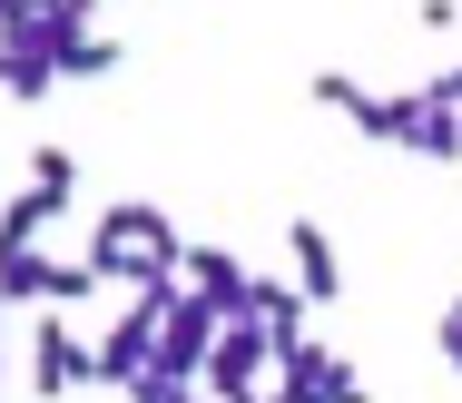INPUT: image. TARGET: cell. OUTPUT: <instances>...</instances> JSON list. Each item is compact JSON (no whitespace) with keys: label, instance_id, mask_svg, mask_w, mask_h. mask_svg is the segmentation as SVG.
Instances as JSON below:
<instances>
[{"label":"cell","instance_id":"2","mask_svg":"<svg viewBox=\"0 0 462 403\" xmlns=\"http://www.w3.org/2000/svg\"><path fill=\"white\" fill-rule=\"evenodd\" d=\"M266 364H276V334H266L256 315H226V325H217V344H207V364H197V384H207L217 403H246Z\"/></svg>","mask_w":462,"mask_h":403},{"label":"cell","instance_id":"19","mask_svg":"<svg viewBox=\"0 0 462 403\" xmlns=\"http://www.w3.org/2000/svg\"><path fill=\"white\" fill-rule=\"evenodd\" d=\"M0 50H10V30H0Z\"/></svg>","mask_w":462,"mask_h":403},{"label":"cell","instance_id":"5","mask_svg":"<svg viewBox=\"0 0 462 403\" xmlns=\"http://www.w3.org/2000/svg\"><path fill=\"white\" fill-rule=\"evenodd\" d=\"M207 344H217V315H207L197 296H168V325H158V354H148V374H168V384H197Z\"/></svg>","mask_w":462,"mask_h":403},{"label":"cell","instance_id":"7","mask_svg":"<svg viewBox=\"0 0 462 403\" xmlns=\"http://www.w3.org/2000/svg\"><path fill=\"white\" fill-rule=\"evenodd\" d=\"M30 384L60 403V394H79V384H98V364H89V344L60 325V315H40V334H30Z\"/></svg>","mask_w":462,"mask_h":403},{"label":"cell","instance_id":"18","mask_svg":"<svg viewBox=\"0 0 462 403\" xmlns=\"http://www.w3.org/2000/svg\"><path fill=\"white\" fill-rule=\"evenodd\" d=\"M40 10H50V0H0V20H10V30H20V20H40Z\"/></svg>","mask_w":462,"mask_h":403},{"label":"cell","instance_id":"1","mask_svg":"<svg viewBox=\"0 0 462 403\" xmlns=\"http://www.w3.org/2000/svg\"><path fill=\"white\" fill-rule=\"evenodd\" d=\"M178 266H187V236L158 216V206H138V197L108 206L89 226V276L98 286H108V276H118V286H168Z\"/></svg>","mask_w":462,"mask_h":403},{"label":"cell","instance_id":"14","mask_svg":"<svg viewBox=\"0 0 462 403\" xmlns=\"http://www.w3.org/2000/svg\"><path fill=\"white\" fill-rule=\"evenodd\" d=\"M118 60H128V50H118V40H79V50H69V60H60V79H108V69H118Z\"/></svg>","mask_w":462,"mask_h":403},{"label":"cell","instance_id":"20","mask_svg":"<svg viewBox=\"0 0 462 403\" xmlns=\"http://www.w3.org/2000/svg\"><path fill=\"white\" fill-rule=\"evenodd\" d=\"M0 315H10V305H0Z\"/></svg>","mask_w":462,"mask_h":403},{"label":"cell","instance_id":"13","mask_svg":"<svg viewBox=\"0 0 462 403\" xmlns=\"http://www.w3.org/2000/svg\"><path fill=\"white\" fill-rule=\"evenodd\" d=\"M30 188H50V197H79V158L50 138V148H30Z\"/></svg>","mask_w":462,"mask_h":403},{"label":"cell","instance_id":"9","mask_svg":"<svg viewBox=\"0 0 462 403\" xmlns=\"http://www.w3.org/2000/svg\"><path fill=\"white\" fill-rule=\"evenodd\" d=\"M178 276H197V305H207L217 325H226V315H246V296H256V276H246L226 246H187V266H178Z\"/></svg>","mask_w":462,"mask_h":403},{"label":"cell","instance_id":"11","mask_svg":"<svg viewBox=\"0 0 462 403\" xmlns=\"http://www.w3.org/2000/svg\"><path fill=\"white\" fill-rule=\"evenodd\" d=\"M413 158H443V168H462V108H443V99H423L413 89V138H403Z\"/></svg>","mask_w":462,"mask_h":403},{"label":"cell","instance_id":"15","mask_svg":"<svg viewBox=\"0 0 462 403\" xmlns=\"http://www.w3.org/2000/svg\"><path fill=\"white\" fill-rule=\"evenodd\" d=\"M128 403H197V394H187V384H168V374H138V384H128Z\"/></svg>","mask_w":462,"mask_h":403},{"label":"cell","instance_id":"3","mask_svg":"<svg viewBox=\"0 0 462 403\" xmlns=\"http://www.w3.org/2000/svg\"><path fill=\"white\" fill-rule=\"evenodd\" d=\"M168 296H178V286H138V305L108 325V344L89 354V364H98V384H138V374H148V354H158V325H168Z\"/></svg>","mask_w":462,"mask_h":403},{"label":"cell","instance_id":"10","mask_svg":"<svg viewBox=\"0 0 462 403\" xmlns=\"http://www.w3.org/2000/svg\"><path fill=\"white\" fill-rule=\"evenodd\" d=\"M69 206H79V197H50V188H20V197L0 206V246H40V236H50V226L69 216Z\"/></svg>","mask_w":462,"mask_h":403},{"label":"cell","instance_id":"16","mask_svg":"<svg viewBox=\"0 0 462 403\" xmlns=\"http://www.w3.org/2000/svg\"><path fill=\"white\" fill-rule=\"evenodd\" d=\"M433 344H443V364L462 374V305H443V325H433Z\"/></svg>","mask_w":462,"mask_h":403},{"label":"cell","instance_id":"4","mask_svg":"<svg viewBox=\"0 0 462 403\" xmlns=\"http://www.w3.org/2000/svg\"><path fill=\"white\" fill-rule=\"evenodd\" d=\"M276 403H365V374H355V364H345V354H325V344H305V334H295V344H276Z\"/></svg>","mask_w":462,"mask_h":403},{"label":"cell","instance_id":"6","mask_svg":"<svg viewBox=\"0 0 462 403\" xmlns=\"http://www.w3.org/2000/svg\"><path fill=\"white\" fill-rule=\"evenodd\" d=\"M315 99H325V108H345V118L365 128L374 148H403V138H413V99H374V89H355L345 69H315Z\"/></svg>","mask_w":462,"mask_h":403},{"label":"cell","instance_id":"17","mask_svg":"<svg viewBox=\"0 0 462 403\" xmlns=\"http://www.w3.org/2000/svg\"><path fill=\"white\" fill-rule=\"evenodd\" d=\"M423 99H443V108H462V60H453V69H443V79H433V89H423Z\"/></svg>","mask_w":462,"mask_h":403},{"label":"cell","instance_id":"8","mask_svg":"<svg viewBox=\"0 0 462 403\" xmlns=\"http://www.w3.org/2000/svg\"><path fill=\"white\" fill-rule=\"evenodd\" d=\"M285 246H295V296H305V305H335V296H345V256H335V236H325L315 216H295Z\"/></svg>","mask_w":462,"mask_h":403},{"label":"cell","instance_id":"12","mask_svg":"<svg viewBox=\"0 0 462 403\" xmlns=\"http://www.w3.org/2000/svg\"><path fill=\"white\" fill-rule=\"evenodd\" d=\"M50 256L40 246H0V305H50Z\"/></svg>","mask_w":462,"mask_h":403}]
</instances>
